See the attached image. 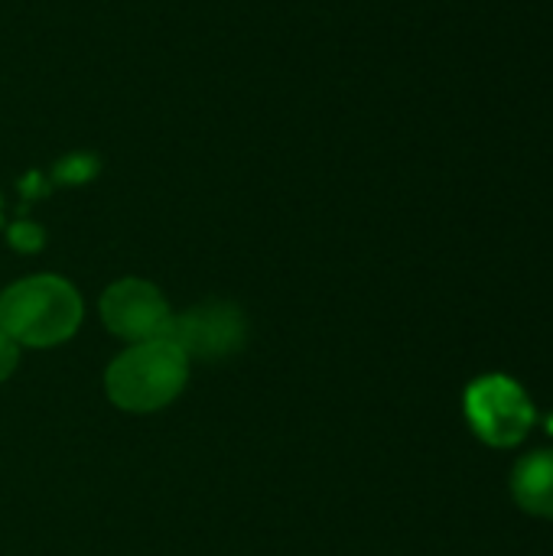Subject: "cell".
<instances>
[{
	"label": "cell",
	"mask_w": 553,
	"mask_h": 556,
	"mask_svg": "<svg viewBox=\"0 0 553 556\" xmlns=\"http://www.w3.org/2000/svg\"><path fill=\"white\" fill-rule=\"evenodd\" d=\"M189 378V358L183 349L166 339H147L134 342L127 352H121L104 375L108 397L114 407L127 414H153L179 397Z\"/></svg>",
	"instance_id": "6da1fadb"
},
{
	"label": "cell",
	"mask_w": 553,
	"mask_h": 556,
	"mask_svg": "<svg viewBox=\"0 0 553 556\" xmlns=\"http://www.w3.org/2000/svg\"><path fill=\"white\" fill-rule=\"evenodd\" d=\"M81 296L62 277H29L0 293V329L29 349H49L75 336Z\"/></svg>",
	"instance_id": "7a4b0ae2"
},
{
	"label": "cell",
	"mask_w": 553,
	"mask_h": 556,
	"mask_svg": "<svg viewBox=\"0 0 553 556\" xmlns=\"http://www.w3.org/2000/svg\"><path fill=\"white\" fill-rule=\"evenodd\" d=\"M466 414L473 430L492 446L521 443L535 424L531 401L515 381L502 375H489L466 391Z\"/></svg>",
	"instance_id": "3957f363"
},
{
	"label": "cell",
	"mask_w": 553,
	"mask_h": 556,
	"mask_svg": "<svg viewBox=\"0 0 553 556\" xmlns=\"http://www.w3.org/2000/svg\"><path fill=\"white\" fill-rule=\"evenodd\" d=\"M166 339H173L186 358H199V362H218L225 355L241 352L244 345V316L238 306L231 303H202L192 306L183 316H173L166 332Z\"/></svg>",
	"instance_id": "277c9868"
},
{
	"label": "cell",
	"mask_w": 553,
	"mask_h": 556,
	"mask_svg": "<svg viewBox=\"0 0 553 556\" xmlns=\"http://www.w3.org/2000/svg\"><path fill=\"white\" fill-rule=\"evenodd\" d=\"M101 319L104 326L127 342H147L166 332L169 306L163 293L147 280H117L101 296Z\"/></svg>",
	"instance_id": "5b68a950"
},
{
	"label": "cell",
	"mask_w": 553,
	"mask_h": 556,
	"mask_svg": "<svg viewBox=\"0 0 553 556\" xmlns=\"http://www.w3.org/2000/svg\"><path fill=\"white\" fill-rule=\"evenodd\" d=\"M512 495L525 511L538 518H553V450L531 453L515 466Z\"/></svg>",
	"instance_id": "8992f818"
},
{
	"label": "cell",
	"mask_w": 553,
	"mask_h": 556,
	"mask_svg": "<svg viewBox=\"0 0 553 556\" xmlns=\"http://www.w3.org/2000/svg\"><path fill=\"white\" fill-rule=\"evenodd\" d=\"M10 244H13V248H20V251H39V244H42V231H39V225L16 222V225L10 228Z\"/></svg>",
	"instance_id": "52a82bcc"
},
{
	"label": "cell",
	"mask_w": 553,
	"mask_h": 556,
	"mask_svg": "<svg viewBox=\"0 0 553 556\" xmlns=\"http://www.w3.org/2000/svg\"><path fill=\"white\" fill-rule=\"evenodd\" d=\"M95 173V160L91 156H68L62 166H59V176L65 179V182H81V179H88Z\"/></svg>",
	"instance_id": "ba28073f"
},
{
	"label": "cell",
	"mask_w": 553,
	"mask_h": 556,
	"mask_svg": "<svg viewBox=\"0 0 553 556\" xmlns=\"http://www.w3.org/2000/svg\"><path fill=\"white\" fill-rule=\"evenodd\" d=\"M16 362H20V345L0 329V381H7L13 375Z\"/></svg>",
	"instance_id": "9c48e42d"
}]
</instances>
